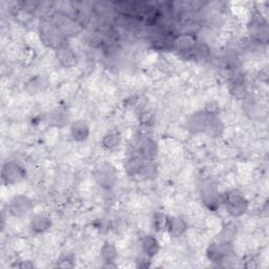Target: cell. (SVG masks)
Listing matches in <instances>:
<instances>
[{"label":"cell","instance_id":"obj_1","mask_svg":"<svg viewBox=\"0 0 269 269\" xmlns=\"http://www.w3.org/2000/svg\"><path fill=\"white\" fill-rule=\"evenodd\" d=\"M40 37L42 42L50 47H55L58 50L65 46V35L56 23L43 22L40 27Z\"/></svg>","mask_w":269,"mask_h":269},{"label":"cell","instance_id":"obj_2","mask_svg":"<svg viewBox=\"0 0 269 269\" xmlns=\"http://www.w3.org/2000/svg\"><path fill=\"white\" fill-rule=\"evenodd\" d=\"M224 204L227 213L232 217H240L247 210V201L245 197L237 189H232L225 193Z\"/></svg>","mask_w":269,"mask_h":269},{"label":"cell","instance_id":"obj_3","mask_svg":"<svg viewBox=\"0 0 269 269\" xmlns=\"http://www.w3.org/2000/svg\"><path fill=\"white\" fill-rule=\"evenodd\" d=\"M248 31L251 37L258 42L267 43L268 41V23L262 15L255 14L248 23Z\"/></svg>","mask_w":269,"mask_h":269},{"label":"cell","instance_id":"obj_4","mask_svg":"<svg viewBox=\"0 0 269 269\" xmlns=\"http://www.w3.org/2000/svg\"><path fill=\"white\" fill-rule=\"evenodd\" d=\"M93 175L98 184L103 188H112L117 179L115 168L107 163H102L97 166Z\"/></svg>","mask_w":269,"mask_h":269},{"label":"cell","instance_id":"obj_5","mask_svg":"<svg viewBox=\"0 0 269 269\" xmlns=\"http://www.w3.org/2000/svg\"><path fill=\"white\" fill-rule=\"evenodd\" d=\"M2 177L6 184H16L26 177V170L20 164L10 161L4 164Z\"/></svg>","mask_w":269,"mask_h":269},{"label":"cell","instance_id":"obj_6","mask_svg":"<svg viewBox=\"0 0 269 269\" xmlns=\"http://www.w3.org/2000/svg\"><path fill=\"white\" fill-rule=\"evenodd\" d=\"M200 194L204 204L212 211L219 206V194L214 183L210 180H203L200 184Z\"/></svg>","mask_w":269,"mask_h":269},{"label":"cell","instance_id":"obj_7","mask_svg":"<svg viewBox=\"0 0 269 269\" xmlns=\"http://www.w3.org/2000/svg\"><path fill=\"white\" fill-rule=\"evenodd\" d=\"M32 210H33L32 200L26 197V195L21 194L16 195V197L12 199L9 205V211L11 215L16 218H23L28 216Z\"/></svg>","mask_w":269,"mask_h":269},{"label":"cell","instance_id":"obj_8","mask_svg":"<svg viewBox=\"0 0 269 269\" xmlns=\"http://www.w3.org/2000/svg\"><path fill=\"white\" fill-rule=\"evenodd\" d=\"M231 243L218 241L216 243L211 244V246L207 249V255H209V259L211 261L220 263L223 262L224 259H226L231 253Z\"/></svg>","mask_w":269,"mask_h":269},{"label":"cell","instance_id":"obj_9","mask_svg":"<svg viewBox=\"0 0 269 269\" xmlns=\"http://www.w3.org/2000/svg\"><path fill=\"white\" fill-rule=\"evenodd\" d=\"M174 46L179 52L184 54H193L195 48L198 46V43L192 36H190L189 34H184L174 39Z\"/></svg>","mask_w":269,"mask_h":269},{"label":"cell","instance_id":"obj_10","mask_svg":"<svg viewBox=\"0 0 269 269\" xmlns=\"http://www.w3.org/2000/svg\"><path fill=\"white\" fill-rule=\"evenodd\" d=\"M71 133L74 140L78 142L85 141L90 136L89 124L83 120L74 121L71 125Z\"/></svg>","mask_w":269,"mask_h":269},{"label":"cell","instance_id":"obj_11","mask_svg":"<svg viewBox=\"0 0 269 269\" xmlns=\"http://www.w3.org/2000/svg\"><path fill=\"white\" fill-rule=\"evenodd\" d=\"M56 57L61 65H63L65 68L73 66L76 63V54L72 48L68 46H62L58 48L56 51Z\"/></svg>","mask_w":269,"mask_h":269},{"label":"cell","instance_id":"obj_12","mask_svg":"<svg viewBox=\"0 0 269 269\" xmlns=\"http://www.w3.org/2000/svg\"><path fill=\"white\" fill-rule=\"evenodd\" d=\"M52 225V220L44 214L36 215L31 221V227L35 232H44Z\"/></svg>","mask_w":269,"mask_h":269},{"label":"cell","instance_id":"obj_13","mask_svg":"<svg viewBox=\"0 0 269 269\" xmlns=\"http://www.w3.org/2000/svg\"><path fill=\"white\" fill-rule=\"evenodd\" d=\"M209 117H210L209 113H198L193 115L188 121L189 128L195 132L205 131Z\"/></svg>","mask_w":269,"mask_h":269},{"label":"cell","instance_id":"obj_14","mask_svg":"<svg viewBox=\"0 0 269 269\" xmlns=\"http://www.w3.org/2000/svg\"><path fill=\"white\" fill-rule=\"evenodd\" d=\"M139 153L146 160H152L157 154V145L152 138H142L140 140Z\"/></svg>","mask_w":269,"mask_h":269},{"label":"cell","instance_id":"obj_15","mask_svg":"<svg viewBox=\"0 0 269 269\" xmlns=\"http://www.w3.org/2000/svg\"><path fill=\"white\" fill-rule=\"evenodd\" d=\"M166 230L174 237L181 236L186 230V223L180 218H168Z\"/></svg>","mask_w":269,"mask_h":269},{"label":"cell","instance_id":"obj_16","mask_svg":"<svg viewBox=\"0 0 269 269\" xmlns=\"http://www.w3.org/2000/svg\"><path fill=\"white\" fill-rule=\"evenodd\" d=\"M121 143V134L118 130L114 129L108 131L102 139V145L106 150H115Z\"/></svg>","mask_w":269,"mask_h":269},{"label":"cell","instance_id":"obj_17","mask_svg":"<svg viewBox=\"0 0 269 269\" xmlns=\"http://www.w3.org/2000/svg\"><path fill=\"white\" fill-rule=\"evenodd\" d=\"M142 249L144 253L149 256H154L158 253L159 249H160V245H159L158 241L153 237H145L142 240Z\"/></svg>","mask_w":269,"mask_h":269},{"label":"cell","instance_id":"obj_18","mask_svg":"<svg viewBox=\"0 0 269 269\" xmlns=\"http://www.w3.org/2000/svg\"><path fill=\"white\" fill-rule=\"evenodd\" d=\"M48 122L50 124L56 127H63L68 123V115L62 111V109H55L48 116Z\"/></svg>","mask_w":269,"mask_h":269},{"label":"cell","instance_id":"obj_19","mask_svg":"<svg viewBox=\"0 0 269 269\" xmlns=\"http://www.w3.org/2000/svg\"><path fill=\"white\" fill-rule=\"evenodd\" d=\"M237 226L232 223H228L224 225L223 229L221 230L218 238V241L220 242H226V243H231L232 239L235 238L237 234Z\"/></svg>","mask_w":269,"mask_h":269},{"label":"cell","instance_id":"obj_20","mask_svg":"<svg viewBox=\"0 0 269 269\" xmlns=\"http://www.w3.org/2000/svg\"><path fill=\"white\" fill-rule=\"evenodd\" d=\"M45 87H46V82L42 77H35V78H32L26 84V90L30 94H38L39 92L43 91Z\"/></svg>","mask_w":269,"mask_h":269},{"label":"cell","instance_id":"obj_21","mask_svg":"<svg viewBox=\"0 0 269 269\" xmlns=\"http://www.w3.org/2000/svg\"><path fill=\"white\" fill-rule=\"evenodd\" d=\"M117 249L111 243H105L101 248V258L107 262L111 263L117 258Z\"/></svg>","mask_w":269,"mask_h":269},{"label":"cell","instance_id":"obj_22","mask_svg":"<svg viewBox=\"0 0 269 269\" xmlns=\"http://www.w3.org/2000/svg\"><path fill=\"white\" fill-rule=\"evenodd\" d=\"M168 218L167 216L163 215V214H157L154 217V226L155 228L159 231V230H166L167 227V222H168Z\"/></svg>","mask_w":269,"mask_h":269}]
</instances>
